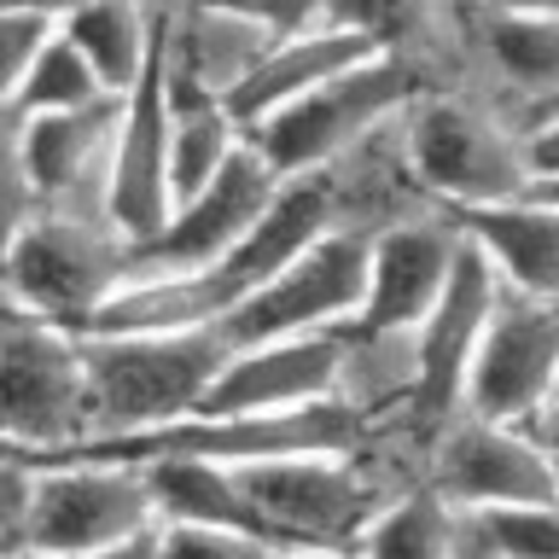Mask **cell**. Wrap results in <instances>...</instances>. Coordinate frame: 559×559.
<instances>
[{"label": "cell", "instance_id": "obj_1", "mask_svg": "<svg viewBox=\"0 0 559 559\" xmlns=\"http://www.w3.org/2000/svg\"><path fill=\"white\" fill-rule=\"evenodd\" d=\"M82 338H87V443H140V437L192 419L216 391L227 349H234L222 326L82 332Z\"/></svg>", "mask_w": 559, "mask_h": 559}, {"label": "cell", "instance_id": "obj_2", "mask_svg": "<svg viewBox=\"0 0 559 559\" xmlns=\"http://www.w3.org/2000/svg\"><path fill=\"white\" fill-rule=\"evenodd\" d=\"M396 449H309V454H280V461L239 466L245 489H251L262 524L274 531L280 554H356L367 524L379 519V507L396 496V484H408L414 472Z\"/></svg>", "mask_w": 559, "mask_h": 559}, {"label": "cell", "instance_id": "obj_3", "mask_svg": "<svg viewBox=\"0 0 559 559\" xmlns=\"http://www.w3.org/2000/svg\"><path fill=\"white\" fill-rule=\"evenodd\" d=\"M157 513L146 461L117 449L41 454V496L24 559H129L157 554Z\"/></svg>", "mask_w": 559, "mask_h": 559}, {"label": "cell", "instance_id": "obj_4", "mask_svg": "<svg viewBox=\"0 0 559 559\" xmlns=\"http://www.w3.org/2000/svg\"><path fill=\"white\" fill-rule=\"evenodd\" d=\"M7 122V227L35 210L111 222V169L122 94L76 111H0Z\"/></svg>", "mask_w": 559, "mask_h": 559}, {"label": "cell", "instance_id": "obj_5", "mask_svg": "<svg viewBox=\"0 0 559 559\" xmlns=\"http://www.w3.org/2000/svg\"><path fill=\"white\" fill-rule=\"evenodd\" d=\"M134 274V239L117 222L35 210L7 227V304L87 332V321Z\"/></svg>", "mask_w": 559, "mask_h": 559}, {"label": "cell", "instance_id": "obj_6", "mask_svg": "<svg viewBox=\"0 0 559 559\" xmlns=\"http://www.w3.org/2000/svg\"><path fill=\"white\" fill-rule=\"evenodd\" d=\"M408 140L414 164L443 210L501 204L531 192L524 122L466 87H426L408 105Z\"/></svg>", "mask_w": 559, "mask_h": 559}, {"label": "cell", "instance_id": "obj_7", "mask_svg": "<svg viewBox=\"0 0 559 559\" xmlns=\"http://www.w3.org/2000/svg\"><path fill=\"white\" fill-rule=\"evenodd\" d=\"M0 431L7 449L70 454L87 443V338L35 309L0 321Z\"/></svg>", "mask_w": 559, "mask_h": 559}, {"label": "cell", "instance_id": "obj_8", "mask_svg": "<svg viewBox=\"0 0 559 559\" xmlns=\"http://www.w3.org/2000/svg\"><path fill=\"white\" fill-rule=\"evenodd\" d=\"M419 94H426V76H419L414 59L373 52V59H361V64L338 70L332 82H321L314 94L251 122V140L280 175H314L332 157H344L356 140H367L379 122L402 117Z\"/></svg>", "mask_w": 559, "mask_h": 559}, {"label": "cell", "instance_id": "obj_9", "mask_svg": "<svg viewBox=\"0 0 559 559\" xmlns=\"http://www.w3.org/2000/svg\"><path fill=\"white\" fill-rule=\"evenodd\" d=\"M367 280H373V239L332 227L309 245L304 257H292L274 280H262L234 304L222 332L234 344L257 338H304V332H338L356 321L367 304Z\"/></svg>", "mask_w": 559, "mask_h": 559}, {"label": "cell", "instance_id": "obj_10", "mask_svg": "<svg viewBox=\"0 0 559 559\" xmlns=\"http://www.w3.org/2000/svg\"><path fill=\"white\" fill-rule=\"evenodd\" d=\"M419 472L454 496L461 507H519V501H548L559 496V461L548 443L519 426V419H489L461 408L443 419L426 449H419Z\"/></svg>", "mask_w": 559, "mask_h": 559}, {"label": "cell", "instance_id": "obj_11", "mask_svg": "<svg viewBox=\"0 0 559 559\" xmlns=\"http://www.w3.org/2000/svg\"><path fill=\"white\" fill-rule=\"evenodd\" d=\"M280 175L269 157L257 152V140H245L239 157L227 164L204 192L175 204V216L157 227L152 239L134 245V274H164V269H222L227 257L245 245L257 216L280 192Z\"/></svg>", "mask_w": 559, "mask_h": 559}, {"label": "cell", "instance_id": "obj_12", "mask_svg": "<svg viewBox=\"0 0 559 559\" xmlns=\"http://www.w3.org/2000/svg\"><path fill=\"white\" fill-rule=\"evenodd\" d=\"M559 396V304L507 286L466 379V408L489 419H531Z\"/></svg>", "mask_w": 559, "mask_h": 559}, {"label": "cell", "instance_id": "obj_13", "mask_svg": "<svg viewBox=\"0 0 559 559\" xmlns=\"http://www.w3.org/2000/svg\"><path fill=\"white\" fill-rule=\"evenodd\" d=\"M326 181L332 199V227L361 239H379L402 222L437 216V192L426 187V175L414 164V140H408V111L379 122L367 140H356L344 157H332L326 169H314Z\"/></svg>", "mask_w": 559, "mask_h": 559}, {"label": "cell", "instance_id": "obj_14", "mask_svg": "<svg viewBox=\"0 0 559 559\" xmlns=\"http://www.w3.org/2000/svg\"><path fill=\"white\" fill-rule=\"evenodd\" d=\"M169 82H164V47L152 70L122 94V122H117V169H111V222L134 245L152 239L175 216V169H169Z\"/></svg>", "mask_w": 559, "mask_h": 559}, {"label": "cell", "instance_id": "obj_15", "mask_svg": "<svg viewBox=\"0 0 559 559\" xmlns=\"http://www.w3.org/2000/svg\"><path fill=\"white\" fill-rule=\"evenodd\" d=\"M466 227L437 210V216L402 222L373 239V280H367V304L356 321L379 332H419L431 304L443 297L454 262H461Z\"/></svg>", "mask_w": 559, "mask_h": 559}, {"label": "cell", "instance_id": "obj_16", "mask_svg": "<svg viewBox=\"0 0 559 559\" xmlns=\"http://www.w3.org/2000/svg\"><path fill=\"white\" fill-rule=\"evenodd\" d=\"M321 396H338V332L234 344L216 391H210V402L199 414L297 408V402H321Z\"/></svg>", "mask_w": 559, "mask_h": 559}, {"label": "cell", "instance_id": "obj_17", "mask_svg": "<svg viewBox=\"0 0 559 559\" xmlns=\"http://www.w3.org/2000/svg\"><path fill=\"white\" fill-rule=\"evenodd\" d=\"M274 41H280L274 29H262L239 12L204 7V0H169L164 7V64L222 99L239 94Z\"/></svg>", "mask_w": 559, "mask_h": 559}, {"label": "cell", "instance_id": "obj_18", "mask_svg": "<svg viewBox=\"0 0 559 559\" xmlns=\"http://www.w3.org/2000/svg\"><path fill=\"white\" fill-rule=\"evenodd\" d=\"M449 216L501 262V274L513 292L554 297L559 304V199L554 192L531 187V192H519V199L449 210Z\"/></svg>", "mask_w": 559, "mask_h": 559}, {"label": "cell", "instance_id": "obj_19", "mask_svg": "<svg viewBox=\"0 0 559 559\" xmlns=\"http://www.w3.org/2000/svg\"><path fill=\"white\" fill-rule=\"evenodd\" d=\"M373 52H379V47L367 41V35H356V29H344V24H332V17H321V24H309V29L280 35V41L269 47V59H262L251 76H245V87H239L227 105H234L239 122L251 129V122H262L269 111H280V105L314 94V87L332 82L338 70L373 59Z\"/></svg>", "mask_w": 559, "mask_h": 559}, {"label": "cell", "instance_id": "obj_20", "mask_svg": "<svg viewBox=\"0 0 559 559\" xmlns=\"http://www.w3.org/2000/svg\"><path fill=\"white\" fill-rule=\"evenodd\" d=\"M356 554H408V559H478V513L443 496L426 472L396 484V496L379 507Z\"/></svg>", "mask_w": 559, "mask_h": 559}, {"label": "cell", "instance_id": "obj_21", "mask_svg": "<svg viewBox=\"0 0 559 559\" xmlns=\"http://www.w3.org/2000/svg\"><path fill=\"white\" fill-rule=\"evenodd\" d=\"M321 234H332V199L321 175H286L280 192L269 199V210L257 216V227L245 234V245L227 257V274L239 280L245 292L274 280L292 257H304Z\"/></svg>", "mask_w": 559, "mask_h": 559}, {"label": "cell", "instance_id": "obj_22", "mask_svg": "<svg viewBox=\"0 0 559 559\" xmlns=\"http://www.w3.org/2000/svg\"><path fill=\"white\" fill-rule=\"evenodd\" d=\"M164 7L169 0H87V7L64 12V29L94 59L105 87L129 94L164 47Z\"/></svg>", "mask_w": 559, "mask_h": 559}, {"label": "cell", "instance_id": "obj_23", "mask_svg": "<svg viewBox=\"0 0 559 559\" xmlns=\"http://www.w3.org/2000/svg\"><path fill=\"white\" fill-rule=\"evenodd\" d=\"M326 17L344 29L367 35L379 52H396V59H414L419 76H437L454 35V0H326Z\"/></svg>", "mask_w": 559, "mask_h": 559}, {"label": "cell", "instance_id": "obj_24", "mask_svg": "<svg viewBox=\"0 0 559 559\" xmlns=\"http://www.w3.org/2000/svg\"><path fill=\"white\" fill-rule=\"evenodd\" d=\"M99 99H111V87L94 70V59L70 41V29H59V41L41 52V64L12 94H0V111H76V105H99Z\"/></svg>", "mask_w": 559, "mask_h": 559}, {"label": "cell", "instance_id": "obj_25", "mask_svg": "<svg viewBox=\"0 0 559 559\" xmlns=\"http://www.w3.org/2000/svg\"><path fill=\"white\" fill-rule=\"evenodd\" d=\"M478 559H559V496L519 501V507H484Z\"/></svg>", "mask_w": 559, "mask_h": 559}, {"label": "cell", "instance_id": "obj_26", "mask_svg": "<svg viewBox=\"0 0 559 559\" xmlns=\"http://www.w3.org/2000/svg\"><path fill=\"white\" fill-rule=\"evenodd\" d=\"M59 29H64V12L41 7V0H7V17H0V94H12L41 64V52L59 41Z\"/></svg>", "mask_w": 559, "mask_h": 559}, {"label": "cell", "instance_id": "obj_27", "mask_svg": "<svg viewBox=\"0 0 559 559\" xmlns=\"http://www.w3.org/2000/svg\"><path fill=\"white\" fill-rule=\"evenodd\" d=\"M35 496H41V454L7 449V461H0V559L29 554Z\"/></svg>", "mask_w": 559, "mask_h": 559}, {"label": "cell", "instance_id": "obj_28", "mask_svg": "<svg viewBox=\"0 0 559 559\" xmlns=\"http://www.w3.org/2000/svg\"><path fill=\"white\" fill-rule=\"evenodd\" d=\"M157 554H274L262 536L239 531V524H216V519H164L157 531Z\"/></svg>", "mask_w": 559, "mask_h": 559}, {"label": "cell", "instance_id": "obj_29", "mask_svg": "<svg viewBox=\"0 0 559 559\" xmlns=\"http://www.w3.org/2000/svg\"><path fill=\"white\" fill-rule=\"evenodd\" d=\"M204 7H222V12H239L251 24L274 29V35H292V29H309L326 17V0H204Z\"/></svg>", "mask_w": 559, "mask_h": 559}, {"label": "cell", "instance_id": "obj_30", "mask_svg": "<svg viewBox=\"0 0 559 559\" xmlns=\"http://www.w3.org/2000/svg\"><path fill=\"white\" fill-rule=\"evenodd\" d=\"M524 152H531V187H554L559 181V105H548L524 129Z\"/></svg>", "mask_w": 559, "mask_h": 559}, {"label": "cell", "instance_id": "obj_31", "mask_svg": "<svg viewBox=\"0 0 559 559\" xmlns=\"http://www.w3.org/2000/svg\"><path fill=\"white\" fill-rule=\"evenodd\" d=\"M531 431L542 437V443H548V454H554V461H559V396H554L548 408H542V414L531 419Z\"/></svg>", "mask_w": 559, "mask_h": 559}, {"label": "cell", "instance_id": "obj_32", "mask_svg": "<svg viewBox=\"0 0 559 559\" xmlns=\"http://www.w3.org/2000/svg\"><path fill=\"white\" fill-rule=\"evenodd\" d=\"M484 7H507V12H559V0H484Z\"/></svg>", "mask_w": 559, "mask_h": 559}, {"label": "cell", "instance_id": "obj_33", "mask_svg": "<svg viewBox=\"0 0 559 559\" xmlns=\"http://www.w3.org/2000/svg\"><path fill=\"white\" fill-rule=\"evenodd\" d=\"M41 7H52V12H76V7H87V0H41Z\"/></svg>", "mask_w": 559, "mask_h": 559}]
</instances>
